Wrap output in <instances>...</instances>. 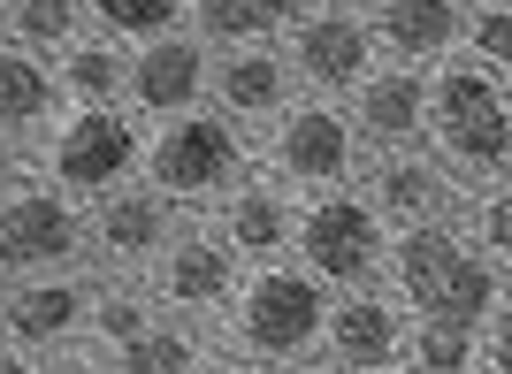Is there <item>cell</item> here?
<instances>
[{"label": "cell", "mask_w": 512, "mask_h": 374, "mask_svg": "<svg viewBox=\"0 0 512 374\" xmlns=\"http://www.w3.org/2000/svg\"><path fill=\"white\" fill-rule=\"evenodd\" d=\"M406 329L413 313L398 306L390 291H344L329 298V321H321V352H329V367L344 374H398L406 367Z\"/></svg>", "instance_id": "obj_11"}, {"label": "cell", "mask_w": 512, "mask_h": 374, "mask_svg": "<svg viewBox=\"0 0 512 374\" xmlns=\"http://www.w3.org/2000/svg\"><path fill=\"white\" fill-rule=\"evenodd\" d=\"M383 275H390V298H398L413 321H467L474 329L482 313L505 306V268L482 260V252H467L451 222L390 229Z\"/></svg>", "instance_id": "obj_1"}, {"label": "cell", "mask_w": 512, "mask_h": 374, "mask_svg": "<svg viewBox=\"0 0 512 374\" xmlns=\"http://www.w3.org/2000/svg\"><path fill=\"white\" fill-rule=\"evenodd\" d=\"M85 16L100 23V39L146 46V39H161V31H176V23L192 16V0H85Z\"/></svg>", "instance_id": "obj_25"}, {"label": "cell", "mask_w": 512, "mask_h": 374, "mask_svg": "<svg viewBox=\"0 0 512 374\" xmlns=\"http://www.w3.org/2000/svg\"><path fill=\"white\" fill-rule=\"evenodd\" d=\"M398 374H406V367H398Z\"/></svg>", "instance_id": "obj_38"}, {"label": "cell", "mask_w": 512, "mask_h": 374, "mask_svg": "<svg viewBox=\"0 0 512 374\" xmlns=\"http://www.w3.org/2000/svg\"><path fill=\"white\" fill-rule=\"evenodd\" d=\"M169 237H176V207L161 191L123 184V191H107V199H92V214H85V252L107 275H146Z\"/></svg>", "instance_id": "obj_13"}, {"label": "cell", "mask_w": 512, "mask_h": 374, "mask_svg": "<svg viewBox=\"0 0 512 374\" xmlns=\"http://www.w3.org/2000/svg\"><path fill=\"white\" fill-rule=\"evenodd\" d=\"M77 31H85V0H8V31L0 39H16V46L54 62Z\"/></svg>", "instance_id": "obj_24"}, {"label": "cell", "mask_w": 512, "mask_h": 374, "mask_svg": "<svg viewBox=\"0 0 512 374\" xmlns=\"http://www.w3.org/2000/svg\"><path fill=\"white\" fill-rule=\"evenodd\" d=\"M474 8H505V0H474Z\"/></svg>", "instance_id": "obj_35"}, {"label": "cell", "mask_w": 512, "mask_h": 374, "mask_svg": "<svg viewBox=\"0 0 512 374\" xmlns=\"http://www.w3.org/2000/svg\"><path fill=\"white\" fill-rule=\"evenodd\" d=\"M459 245L505 268V252H512V199H505V184H490V191L467 199V237H459Z\"/></svg>", "instance_id": "obj_28"}, {"label": "cell", "mask_w": 512, "mask_h": 374, "mask_svg": "<svg viewBox=\"0 0 512 374\" xmlns=\"http://www.w3.org/2000/svg\"><path fill=\"white\" fill-rule=\"evenodd\" d=\"M291 245H299V268L314 275L321 291H367L375 275H383V245L390 229L383 214L367 207L360 191H314L291 222Z\"/></svg>", "instance_id": "obj_5"}, {"label": "cell", "mask_w": 512, "mask_h": 374, "mask_svg": "<svg viewBox=\"0 0 512 374\" xmlns=\"http://www.w3.org/2000/svg\"><path fill=\"white\" fill-rule=\"evenodd\" d=\"M230 352L237 359H260V367H291V359H306L321 344V321H329V291H321L306 268H283V260H268V268H253L245 283H237L230 306Z\"/></svg>", "instance_id": "obj_4"}, {"label": "cell", "mask_w": 512, "mask_h": 374, "mask_svg": "<svg viewBox=\"0 0 512 374\" xmlns=\"http://www.w3.org/2000/svg\"><path fill=\"white\" fill-rule=\"evenodd\" d=\"M306 0H192V39L199 46H276L283 31H291V16H299Z\"/></svg>", "instance_id": "obj_22"}, {"label": "cell", "mask_w": 512, "mask_h": 374, "mask_svg": "<svg viewBox=\"0 0 512 374\" xmlns=\"http://www.w3.org/2000/svg\"><path fill=\"white\" fill-rule=\"evenodd\" d=\"M406 374H474V329L467 321H413Z\"/></svg>", "instance_id": "obj_27"}, {"label": "cell", "mask_w": 512, "mask_h": 374, "mask_svg": "<svg viewBox=\"0 0 512 374\" xmlns=\"http://www.w3.org/2000/svg\"><path fill=\"white\" fill-rule=\"evenodd\" d=\"M344 115H352V138L375 153H413L428 138V69H406V62H375L352 92H344Z\"/></svg>", "instance_id": "obj_14"}, {"label": "cell", "mask_w": 512, "mask_h": 374, "mask_svg": "<svg viewBox=\"0 0 512 374\" xmlns=\"http://www.w3.org/2000/svg\"><path fill=\"white\" fill-rule=\"evenodd\" d=\"M245 168H253L245 130H237L230 115H214V107L169 115V123L138 146V176H146V191H161L169 207H222V199L245 184Z\"/></svg>", "instance_id": "obj_2"}, {"label": "cell", "mask_w": 512, "mask_h": 374, "mask_svg": "<svg viewBox=\"0 0 512 374\" xmlns=\"http://www.w3.org/2000/svg\"><path fill=\"white\" fill-rule=\"evenodd\" d=\"M291 222H299V207H291V191L283 184H245L214 207V237L245 260V268H268V260H283L291 252Z\"/></svg>", "instance_id": "obj_18"}, {"label": "cell", "mask_w": 512, "mask_h": 374, "mask_svg": "<svg viewBox=\"0 0 512 374\" xmlns=\"http://www.w3.org/2000/svg\"><path fill=\"white\" fill-rule=\"evenodd\" d=\"M329 8H352V0H329Z\"/></svg>", "instance_id": "obj_37"}, {"label": "cell", "mask_w": 512, "mask_h": 374, "mask_svg": "<svg viewBox=\"0 0 512 374\" xmlns=\"http://www.w3.org/2000/svg\"><path fill=\"white\" fill-rule=\"evenodd\" d=\"M283 62H291V77H299L314 100H344V92L375 69L367 16H352V8H306V16H291Z\"/></svg>", "instance_id": "obj_9"}, {"label": "cell", "mask_w": 512, "mask_h": 374, "mask_svg": "<svg viewBox=\"0 0 512 374\" xmlns=\"http://www.w3.org/2000/svg\"><path fill=\"white\" fill-rule=\"evenodd\" d=\"M85 260V207L69 191L39 184V191H8L0 199V283L23 275H62Z\"/></svg>", "instance_id": "obj_8"}, {"label": "cell", "mask_w": 512, "mask_h": 374, "mask_svg": "<svg viewBox=\"0 0 512 374\" xmlns=\"http://www.w3.org/2000/svg\"><path fill=\"white\" fill-rule=\"evenodd\" d=\"M276 374H344V367H329V359L306 352V359H291V367H276Z\"/></svg>", "instance_id": "obj_34"}, {"label": "cell", "mask_w": 512, "mask_h": 374, "mask_svg": "<svg viewBox=\"0 0 512 374\" xmlns=\"http://www.w3.org/2000/svg\"><path fill=\"white\" fill-rule=\"evenodd\" d=\"M0 374H39V359L23 352V344H8V336H0Z\"/></svg>", "instance_id": "obj_33"}, {"label": "cell", "mask_w": 512, "mask_h": 374, "mask_svg": "<svg viewBox=\"0 0 512 374\" xmlns=\"http://www.w3.org/2000/svg\"><path fill=\"white\" fill-rule=\"evenodd\" d=\"M459 39L474 46V69L505 77V62H512V8H467V31H459Z\"/></svg>", "instance_id": "obj_29"}, {"label": "cell", "mask_w": 512, "mask_h": 374, "mask_svg": "<svg viewBox=\"0 0 512 374\" xmlns=\"http://www.w3.org/2000/svg\"><path fill=\"white\" fill-rule=\"evenodd\" d=\"M199 336L184 329V321H146V329L130 336V344H115V359L107 367L115 374H199Z\"/></svg>", "instance_id": "obj_23"}, {"label": "cell", "mask_w": 512, "mask_h": 374, "mask_svg": "<svg viewBox=\"0 0 512 374\" xmlns=\"http://www.w3.org/2000/svg\"><path fill=\"white\" fill-rule=\"evenodd\" d=\"M85 313H92V283L77 268L62 275H23L0 291V336L23 344V352H62L85 336Z\"/></svg>", "instance_id": "obj_15"}, {"label": "cell", "mask_w": 512, "mask_h": 374, "mask_svg": "<svg viewBox=\"0 0 512 374\" xmlns=\"http://www.w3.org/2000/svg\"><path fill=\"white\" fill-rule=\"evenodd\" d=\"M138 123L123 107H69L54 115V138H46V184L69 191V199H107L138 176Z\"/></svg>", "instance_id": "obj_6"}, {"label": "cell", "mask_w": 512, "mask_h": 374, "mask_svg": "<svg viewBox=\"0 0 512 374\" xmlns=\"http://www.w3.org/2000/svg\"><path fill=\"white\" fill-rule=\"evenodd\" d=\"M153 321V298L130 283V275H107V283H92V313H85V336H100L107 352L115 344H130V336Z\"/></svg>", "instance_id": "obj_26"}, {"label": "cell", "mask_w": 512, "mask_h": 374, "mask_svg": "<svg viewBox=\"0 0 512 374\" xmlns=\"http://www.w3.org/2000/svg\"><path fill=\"white\" fill-rule=\"evenodd\" d=\"M123 69H130V46L100 39V31H77V39L54 54L62 107H115V100H123Z\"/></svg>", "instance_id": "obj_21"}, {"label": "cell", "mask_w": 512, "mask_h": 374, "mask_svg": "<svg viewBox=\"0 0 512 374\" xmlns=\"http://www.w3.org/2000/svg\"><path fill=\"white\" fill-rule=\"evenodd\" d=\"M367 207L383 214V229H413V222H444L451 214V176L436 161H421V146L413 153H383V161L367 168Z\"/></svg>", "instance_id": "obj_19"}, {"label": "cell", "mask_w": 512, "mask_h": 374, "mask_svg": "<svg viewBox=\"0 0 512 374\" xmlns=\"http://www.w3.org/2000/svg\"><path fill=\"white\" fill-rule=\"evenodd\" d=\"M367 8H375L367 16L375 54H390V62H406V69L451 62V46L467 31V0H367Z\"/></svg>", "instance_id": "obj_17"}, {"label": "cell", "mask_w": 512, "mask_h": 374, "mask_svg": "<svg viewBox=\"0 0 512 374\" xmlns=\"http://www.w3.org/2000/svg\"><path fill=\"white\" fill-rule=\"evenodd\" d=\"M360 168V138L352 115L337 100H291L268 130V184H299V191H337Z\"/></svg>", "instance_id": "obj_7"}, {"label": "cell", "mask_w": 512, "mask_h": 374, "mask_svg": "<svg viewBox=\"0 0 512 374\" xmlns=\"http://www.w3.org/2000/svg\"><path fill=\"white\" fill-rule=\"evenodd\" d=\"M62 115V84H54V62L31 54V46L0 39V130L23 138V130H39Z\"/></svg>", "instance_id": "obj_20"}, {"label": "cell", "mask_w": 512, "mask_h": 374, "mask_svg": "<svg viewBox=\"0 0 512 374\" xmlns=\"http://www.w3.org/2000/svg\"><path fill=\"white\" fill-rule=\"evenodd\" d=\"M39 374H115L107 359H85V352H62L54 367H39Z\"/></svg>", "instance_id": "obj_32"}, {"label": "cell", "mask_w": 512, "mask_h": 374, "mask_svg": "<svg viewBox=\"0 0 512 374\" xmlns=\"http://www.w3.org/2000/svg\"><path fill=\"white\" fill-rule=\"evenodd\" d=\"M0 31H8V0H0Z\"/></svg>", "instance_id": "obj_36"}, {"label": "cell", "mask_w": 512, "mask_h": 374, "mask_svg": "<svg viewBox=\"0 0 512 374\" xmlns=\"http://www.w3.org/2000/svg\"><path fill=\"white\" fill-rule=\"evenodd\" d=\"M199 374H276V367H260V359H237V352H222V359H199Z\"/></svg>", "instance_id": "obj_31"}, {"label": "cell", "mask_w": 512, "mask_h": 374, "mask_svg": "<svg viewBox=\"0 0 512 374\" xmlns=\"http://www.w3.org/2000/svg\"><path fill=\"white\" fill-rule=\"evenodd\" d=\"M16 184H23V146L8 138V130H0V199H8Z\"/></svg>", "instance_id": "obj_30"}, {"label": "cell", "mask_w": 512, "mask_h": 374, "mask_svg": "<svg viewBox=\"0 0 512 374\" xmlns=\"http://www.w3.org/2000/svg\"><path fill=\"white\" fill-rule=\"evenodd\" d=\"M207 46L192 31H161V39L130 46V69H123V100L130 115H146V123H169V115H192L207 107Z\"/></svg>", "instance_id": "obj_12"}, {"label": "cell", "mask_w": 512, "mask_h": 374, "mask_svg": "<svg viewBox=\"0 0 512 374\" xmlns=\"http://www.w3.org/2000/svg\"><path fill=\"white\" fill-rule=\"evenodd\" d=\"M245 283V260H237L214 229H176L161 260L146 268V298L169 313H222Z\"/></svg>", "instance_id": "obj_10"}, {"label": "cell", "mask_w": 512, "mask_h": 374, "mask_svg": "<svg viewBox=\"0 0 512 374\" xmlns=\"http://www.w3.org/2000/svg\"><path fill=\"white\" fill-rule=\"evenodd\" d=\"M421 146H436V168H467L482 184H505V161H512L505 77H490L474 62L428 69V138Z\"/></svg>", "instance_id": "obj_3"}, {"label": "cell", "mask_w": 512, "mask_h": 374, "mask_svg": "<svg viewBox=\"0 0 512 374\" xmlns=\"http://www.w3.org/2000/svg\"><path fill=\"white\" fill-rule=\"evenodd\" d=\"M291 92H299V77L283 62V46H230L222 62H207V100L230 123H276Z\"/></svg>", "instance_id": "obj_16"}]
</instances>
